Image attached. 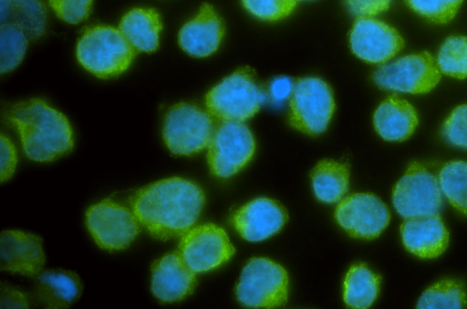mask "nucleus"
Here are the masks:
<instances>
[{
  "label": "nucleus",
  "instance_id": "72a5a7b5",
  "mask_svg": "<svg viewBox=\"0 0 467 309\" xmlns=\"http://www.w3.org/2000/svg\"><path fill=\"white\" fill-rule=\"evenodd\" d=\"M16 162V148L12 141L2 133L0 136V178L2 183L12 177Z\"/></svg>",
  "mask_w": 467,
  "mask_h": 309
},
{
  "label": "nucleus",
  "instance_id": "9b49d317",
  "mask_svg": "<svg viewBox=\"0 0 467 309\" xmlns=\"http://www.w3.org/2000/svg\"><path fill=\"white\" fill-rule=\"evenodd\" d=\"M140 221L132 211L105 199L86 212V225L99 246L109 251L128 248L140 232Z\"/></svg>",
  "mask_w": 467,
  "mask_h": 309
},
{
  "label": "nucleus",
  "instance_id": "c9c22d12",
  "mask_svg": "<svg viewBox=\"0 0 467 309\" xmlns=\"http://www.w3.org/2000/svg\"><path fill=\"white\" fill-rule=\"evenodd\" d=\"M30 297L25 293L8 284H1V308H28Z\"/></svg>",
  "mask_w": 467,
  "mask_h": 309
},
{
  "label": "nucleus",
  "instance_id": "39448f33",
  "mask_svg": "<svg viewBox=\"0 0 467 309\" xmlns=\"http://www.w3.org/2000/svg\"><path fill=\"white\" fill-rule=\"evenodd\" d=\"M214 130L212 116L190 103L168 108L162 123V139L174 155L191 156L208 147Z\"/></svg>",
  "mask_w": 467,
  "mask_h": 309
},
{
  "label": "nucleus",
  "instance_id": "e433bc0d",
  "mask_svg": "<svg viewBox=\"0 0 467 309\" xmlns=\"http://www.w3.org/2000/svg\"><path fill=\"white\" fill-rule=\"evenodd\" d=\"M295 82L287 77H278L269 85V96L274 103H282L291 97Z\"/></svg>",
  "mask_w": 467,
  "mask_h": 309
},
{
  "label": "nucleus",
  "instance_id": "9d476101",
  "mask_svg": "<svg viewBox=\"0 0 467 309\" xmlns=\"http://www.w3.org/2000/svg\"><path fill=\"white\" fill-rule=\"evenodd\" d=\"M441 77L436 60L426 51L381 65L373 74L379 88L410 94L430 92Z\"/></svg>",
  "mask_w": 467,
  "mask_h": 309
},
{
  "label": "nucleus",
  "instance_id": "7c9ffc66",
  "mask_svg": "<svg viewBox=\"0 0 467 309\" xmlns=\"http://www.w3.org/2000/svg\"><path fill=\"white\" fill-rule=\"evenodd\" d=\"M297 0H242L253 15L265 21L285 18L294 10Z\"/></svg>",
  "mask_w": 467,
  "mask_h": 309
},
{
  "label": "nucleus",
  "instance_id": "6e6552de",
  "mask_svg": "<svg viewBox=\"0 0 467 309\" xmlns=\"http://www.w3.org/2000/svg\"><path fill=\"white\" fill-rule=\"evenodd\" d=\"M255 142L250 129L238 121H221L208 145L207 160L211 172L219 178H229L252 160Z\"/></svg>",
  "mask_w": 467,
  "mask_h": 309
},
{
  "label": "nucleus",
  "instance_id": "393cba45",
  "mask_svg": "<svg viewBox=\"0 0 467 309\" xmlns=\"http://www.w3.org/2000/svg\"><path fill=\"white\" fill-rule=\"evenodd\" d=\"M380 280V276L366 264L352 265L346 274L343 285L346 304L359 309L371 306L378 297Z\"/></svg>",
  "mask_w": 467,
  "mask_h": 309
},
{
  "label": "nucleus",
  "instance_id": "b1692460",
  "mask_svg": "<svg viewBox=\"0 0 467 309\" xmlns=\"http://www.w3.org/2000/svg\"><path fill=\"white\" fill-rule=\"evenodd\" d=\"M348 166L332 160L319 161L311 172L315 195L325 203L342 200L348 191Z\"/></svg>",
  "mask_w": 467,
  "mask_h": 309
},
{
  "label": "nucleus",
  "instance_id": "5701e85b",
  "mask_svg": "<svg viewBox=\"0 0 467 309\" xmlns=\"http://www.w3.org/2000/svg\"><path fill=\"white\" fill-rule=\"evenodd\" d=\"M1 24H12L28 39H37L46 31L47 8L42 0H0Z\"/></svg>",
  "mask_w": 467,
  "mask_h": 309
},
{
  "label": "nucleus",
  "instance_id": "f257e3e1",
  "mask_svg": "<svg viewBox=\"0 0 467 309\" xmlns=\"http://www.w3.org/2000/svg\"><path fill=\"white\" fill-rule=\"evenodd\" d=\"M130 202L140 225L153 237L169 240L182 236L192 228L205 197L194 182L171 177L140 188Z\"/></svg>",
  "mask_w": 467,
  "mask_h": 309
},
{
  "label": "nucleus",
  "instance_id": "dca6fc26",
  "mask_svg": "<svg viewBox=\"0 0 467 309\" xmlns=\"http://www.w3.org/2000/svg\"><path fill=\"white\" fill-rule=\"evenodd\" d=\"M45 264L42 238L17 230H5L0 236V269L28 277L36 276Z\"/></svg>",
  "mask_w": 467,
  "mask_h": 309
},
{
  "label": "nucleus",
  "instance_id": "2eb2a0df",
  "mask_svg": "<svg viewBox=\"0 0 467 309\" xmlns=\"http://www.w3.org/2000/svg\"><path fill=\"white\" fill-rule=\"evenodd\" d=\"M288 219L285 209L268 198L254 199L232 216V224L246 241L260 242L277 233Z\"/></svg>",
  "mask_w": 467,
  "mask_h": 309
},
{
  "label": "nucleus",
  "instance_id": "6ab92c4d",
  "mask_svg": "<svg viewBox=\"0 0 467 309\" xmlns=\"http://www.w3.org/2000/svg\"><path fill=\"white\" fill-rule=\"evenodd\" d=\"M32 303L45 308H67L80 296L83 284L73 271L44 269L33 277Z\"/></svg>",
  "mask_w": 467,
  "mask_h": 309
},
{
  "label": "nucleus",
  "instance_id": "c756f323",
  "mask_svg": "<svg viewBox=\"0 0 467 309\" xmlns=\"http://www.w3.org/2000/svg\"><path fill=\"white\" fill-rule=\"evenodd\" d=\"M418 15L435 24L450 22L457 14L463 0H405Z\"/></svg>",
  "mask_w": 467,
  "mask_h": 309
},
{
  "label": "nucleus",
  "instance_id": "423d86ee",
  "mask_svg": "<svg viewBox=\"0 0 467 309\" xmlns=\"http://www.w3.org/2000/svg\"><path fill=\"white\" fill-rule=\"evenodd\" d=\"M287 288L284 267L270 259L255 257L244 267L235 294L244 306L272 308L286 303Z\"/></svg>",
  "mask_w": 467,
  "mask_h": 309
},
{
  "label": "nucleus",
  "instance_id": "4468645a",
  "mask_svg": "<svg viewBox=\"0 0 467 309\" xmlns=\"http://www.w3.org/2000/svg\"><path fill=\"white\" fill-rule=\"evenodd\" d=\"M349 45L358 58L368 63L383 64L404 47V41L388 24L371 17H358L350 31Z\"/></svg>",
  "mask_w": 467,
  "mask_h": 309
},
{
  "label": "nucleus",
  "instance_id": "2f4dec72",
  "mask_svg": "<svg viewBox=\"0 0 467 309\" xmlns=\"http://www.w3.org/2000/svg\"><path fill=\"white\" fill-rule=\"evenodd\" d=\"M441 135L450 144L467 149V104L451 111L442 124Z\"/></svg>",
  "mask_w": 467,
  "mask_h": 309
},
{
  "label": "nucleus",
  "instance_id": "1a4fd4ad",
  "mask_svg": "<svg viewBox=\"0 0 467 309\" xmlns=\"http://www.w3.org/2000/svg\"><path fill=\"white\" fill-rule=\"evenodd\" d=\"M441 190L438 177L419 162H412L393 188L392 203L405 219L439 214Z\"/></svg>",
  "mask_w": 467,
  "mask_h": 309
},
{
  "label": "nucleus",
  "instance_id": "bb28decb",
  "mask_svg": "<svg viewBox=\"0 0 467 309\" xmlns=\"http://www.w3.org/2000/svg\"><path fill=\"white\" fill-rule=\"evenodd\" d=\"M438 180L451 205L467 216V161L446 163L439 172Z\"/></svg>",
  "mask_w": 467,
  "mask_h": 309
},
{
  "label": "nucleus",
  "instance_id": "aec40b11",
  "mask_svg": "<svg viewBox=\"0 0 467 309\" xmlns=\"http://www.w3.org/2000/svg\"><path fill=\"white\" fill-rule=\"evenodd\" d=\"M400 234L405 248L423 259L440 256L449 244V232L439 214L406 219Z\"/></svg>",
  "mask_w": 467,
  "mask_h": 309
},
{
  "label": "nucleus",
  "instance_id": "a211bd4d",
  "mask_svg": "<svg viewBox=\"0 0 467 309\" xmlns=\"http://www.w3.org/2000/svg\"><path fill=\"white\" fill-rule=\"evenodd\" d=\"M224 34L222 18L209 4H203L197 15L179 31L178 43L187 54L206 57L220 46Z\"/></svg>",
  "mask_w": 467,
  "mask_h": 309
},
{
  "label": "nucleus",
  "instance_id": "f3484780",
  "mask_svg": "<svg viewBox=\"0 0 467 309\" xmlns=\"http://www.w3.org/2000/svg\"><path fill=\"white\" fill-rule=\"evenodd\" d=\"M195 285V273L179 251L170 252L151 264L150 291L162 303L184 299L193 292Z\"/></svg>",
  "mask_w": 467,
  "mask_h": 309
},
{
  "label": "nucleus",
  "instance_id": "412c9836",
  "mask_svg": "<svg viewBox=\"0 0 467 309\" xmlns=\"http://www.w3.org/2000/svg\"><path fill=\"white\" fill-rule=\"evenodd\" d=\"M373 124L378 134L385 140L403 141L414 132L418 115L408 101L391 96L375 110Z\"/></svg>",
  "mask_w": 467,
  "mask_h": 309
},
{
  "label": "nucleus",
  "instance_id": "0eeeda50",
  "mask_svg": "<svg viewBox=\"0 0 467 309\" xmlns=\"http://www.w3.org/2000/svg\"><path fill=\"white\" fill-rule=\"evenodd\" d=\"M289 105L291 125L312 136L327 129L335 110L332 90L318 77L297 79Z\"/></svg>",
  "mask_w": 467,
  "mask_h": 309
},
{
  "label": "nucleus",
  "instance_id": "4be33fe9",
  "mask_svg": "<svg viewBox=\"0 0 467 309\" xmlns=\"http://www.w3.org/2000/svg\"><path fill=\"white\" fill-rule=\"evenodd\" d=\"M162 28L159 13L152 8L136 7L121 18L119 29L137 51L150 53L159 47Z\"/></svg>",
  "mask_w": 467,
  "mask_h": 309
},
{
  "label": "nucleus",
  "instance_id": "f8f14e48",
  "mask_svg": "<svg viewBox=\"0 0 467 309\" xmlns=\"http://www.w3.org/2000/svg\"><path fill=\"white\" fill-rule=\"evenodd\" d=\"M178 251L195 273L219 267L235 252L225 231L213 223L190 229L182 236Z\"/></svg>",
  "mask_w": 467,
  "mask_h": 309
},
{
  "label": "nucleus",
  "instance_id": "c85d7f7f",
  "mask_svg": "<svg viewBox=\"0 0 467 309\" xmlns=\"http://www.w3.org/2000/svg\"><path fill=\"white\" fill-rule=\"evenodd\" d=\"M28 38L12 24H1L0 27V73L14 70L23 60Z\"/></svg>",
  "mask_w": 467,
  "mask_h": 309
},
{
  "label": "nucleus",
  "instance_id": "f03ea898",
  "mask_svg": "<svg viewBox=\"0 0 467 309\" xmlns=\"http://www.w3.org/2000/svg\"><path fill=\"white\" fill-rule=\"evenodd\" d=\"M2 118L17 131L25 154L34 161H53L73 149L68 119L40 98L5 105Z\"/></svg>",
  "mask_w": 467,
  "mask_h": 309
},
{
  "label": "nucleus",
  "instance_id": "20e7f679",
  "mask_svg": "<svg viewBox=\"0 0 467 309\" xmlns=\"http://www.w3.org/2000/svg\"><path fill=\"white\" fill-rule=\"evenodd\" d=\"M254 71L241 67L214 86L205 97L208 113L220 121L243 122L252 118L265 100Z\"/></svg>",
  "mask_w": 467,
  "mask_h": 309
},
{
  "label": "nucleus",
  "instance_id": "cd10ccee",
  "mask_svg": "<svg viewBox=\"0 0 467 309\" xmlns=\"http://www.w3.org/2000/svg\"><path fill=\"white\" fill-rule=\"evenodd\" d=\"M436 62L441 73L459 79L467 77V37H448L439 50Z\"/></svg>",
  "mask_w": 467,
  "mask_h": 309
},
{
  "label": "nucleus",
  "instance_id": "f704fd0d",
  "mask_svg": "<svg viewBox=\"0 0 467 309\" xmlns=\"http://www.w3.org/2000/svg\"><path fill=\"white\" fill-rule=\"evenodd\" d=\"M391 0H346L348 10L358 17H370L386 11Z\"/></svg>",
  "mask_w": 467,
  "mask_h": 309
},
{
  "label": "nucleus",
  "instance_id": "a878e982",
  "mask_svg": "<svg viewBox=\"0 0 467 309\" xmlns=\"http://www.w3.org/2000/svg\"><path fill=\"white\" fill-rule=\"evenodd\" d=\"M467 293L464 284L458 280L443 279L427 288L420 297L417 308H465Z\"/></svg>",
  "mask_w": 467,
  "mask_h": 309
},
{
  "label": "nucleus",
  "instance_id": "ddd939ff",
  "mask_svg": "<svg viewBox=\"0 0 467 309\" xmlns=\"http://www.w3.org/2000/svg\"><path fill=\"white\" fill-rule=\"evenodd\" d=\"M335 218L350 236L373 240L389 225L390 212L378 196L372 193H355L340 201Z\"/></svg>",
  "mask_w": 467,
  "mask_h": 309
},
{
  "label": "nucleus",
  "instance_id": "473e14b6",
  "mask_svg": "<svg viewBox=\"0 0 467 309\" xmlns=\"http://www.w3.org/2000/svg\"><path fill=\"white\" fill-rule=\"evenodd\" d=\"M48 3L57 16L75 25L88 17L93 0H48Z\"/></svg>",
  "mask_w": 467,
  "mask_h": 309
},
{
  "label": "nucleus",
  "instance_id": "7ed1b4c3",
  "mask_svg": "<svg viewBox=\"0 0 467 309\" xmlns=\"http://www.w3.org/2000/svg\"><path fill=\"white\" fill-rule=\"evenodd\" d=\"M135 54L136 50L119 29L103 25L87 28L76 46L78 63L100 78L122 74L129 68Z\"/></svg>",
  "mask_w": 467,
  "mask_h": 309
}]
</instances>
